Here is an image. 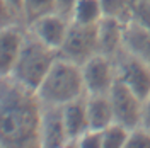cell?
I'll use <instances>...</instances> for the list:
<instances>
[{
	"label": "cell",
	"instance_id": "5bb4252c",
	"mask_svg": "<svg viewBox=\"0 0 150 148\" xmlns=\"http://www.w3.org/2000/svg\"><path fill=\"white\" fill-rule=\"evenodd\" d=\"M125 49L150 63V29L131 20L125 27Z\"/></svg>",
	"mask_w": 150,
	"mask_h": 148
},
{
	"label": "cell",
	"instance_id": "7c38bea8",
	"mask_svg": "<svg viewBox=\"0 0 150 148\" xmlns=\"http://www.w3.org/2000/svg\"><path fill=\"white\" fill-rule=\"evenodd\" d=\"M63 121H65V130L68 135V147H74L75 141L87 130H91L87 106H85V95L63 106Z\"/></svg>",
	"mask_w": 150,
	"mask_h": 148
},
{
	"label": "cell",
	"instance_id": "ba28073f",
	"mask_svg": "<svg viewBox=\"0 0 150 148\" xmlns=\"http://www.w3.org/2000/svg\"><path fill=\"white\" fill-rule=\"evenodd\" d=\"M70 22H72V19L68 16L55 10V12H50L46 16H41L36 20H33L31 24H28V29L39 41H43L50 48L60 51V48L65 43Z\"/></svg>",
	"mask_w": 150,
	"mask_h": 148
},
{
	"label": "cell",
	"instance_id": "52a82bcc",
	"mask_svg": "<svg viewBox=\"0 0 150 148\" xmlns=\"http://www.w3.org/2000/svg\"><path fill=\"white\" fill-rule=\"evenodd\" d=\"M112 111H114V121L126 128H137L142 123V112H143V99L138 97L126 83H123L120 78L109 90Z\"/></svg>",
	"mask_w": 150,
	"mask_h": 148
},
{
	"label": "cell",
	"instance_id": "8992f818",
	"mask_svg": "<svg viewBox=\"0 0 150 148\" xmlns=\"http://www.w3.org/2000/svg\"><path fill=\"white\" fill-rule=\"evenodd\" d=\"M114 60L118 68V78L143 101L150 97V63L126 49H123Z\"/></svg>",
	"mask_w": 150,
	"mask_h": 148
},
{
	"label": "cell",
	"instance_id": "30bf717a",
	"mask_svg": "<svg viewBox=\"0 0 150 148\" xmlns=\"http://www.w3.org/2000/svg\"><path fill=\"white\" fill-rule=\"evenodd\" d=\"M28 34V26H4L0 27V75L12 73L22 51Z\"/></svg>",
	"mask_w": 150,
	"mask_h": 148
},
{
	"label": "cell",
	"instance_id": "9c48e42d",
	"mask_svg": "<svg viewBox=\"0 0 150 148\" xmlns=\"http://www.w3.org/2000/svg\"><path fill=\"white\" fill-rule=\"evenodd\" d=\"M68 135L63 121V106L43 104L41 114V148H67Z\"/></svg>",
	"mask_w": 150,
	"mask_h": 148
},
{
	"label": "cell",
	"instance_id": "ffe728a7",
	"mask_svg": "<svg viewBox=\"0 0 150 148\" xmlns=\"http://www.w3.org/2000/svg\"><path fill=\"white\" fill-rule=\"evenodd\" d=\"M75 148H103V131L87 130L75 141Z\"/></svg>",
	"mask_w": 150,
	"mask_h": 148
},
{
	"label": "cell",
	"instance_id": "e0dca14e",
	"mask_svg": "<svg viewBox=\"0 0 150 148\" xmlns=\"http://www.w3.org/2000/svg\"><path fill=\"white\" fill-rule=\"evenodd\" d=\"M130 131V128L114 121L103 130V148H126Z\"/></svg>",
	"mask_w": 150,
	"mask_h": 148
},
{
	"label": "cell",
	"instance_id": "4fadbf2b",
	"mask_svg": "<svg viewBox=\"0 0 150 148\" xmlns=\"http://www.w3.org/2000/svg\"><path fill=\"white\" fill-rule=\"evenodd\" d=\"M85 106L91 130L103 131L114 123V111L109 94H85Z\"/></svg>",
	"mask_w": 150,
	"mask_h": 148
},
{
	"label": "cell",
	"instance_id": "d6986e66",
	"mask_svg": "<svg viewBox=\"0 0 150 148\" xmlns=\"http://www.w3.org/2000/svg\"><path fill=\"white\" fill-rule=\"evenodd\" d=\"M126 148H150V131L143 126H137L130 131Z\"/></svg>",
	"mask_w": 150,
	"mask_h": 148
},
{
	"label": "cell",
	"instance_id": "6da1fadb",
	"mask_svg": "<svg viewBox=\"0 0 150 148\" xmlns=\"http://www.w3.org/2000/svg\"><path fill=\"white\" fill-rule=\"evenodd\" d=\"M43 102L12 77L0 80V141L4 148H41Z\"/></svg>",
	"mask_w": 150,
	"mask_h": 148
},
{
	"label": "cell",
	"instance_id": "d4e9b609",
	"mask_svg": "<svg viewBox=\"0 0 150 148\" xmlns=\"http://www.w3.org/2000/svg\"><path fill=\"white\" fill-rule=\"evenodd\" d=\"M130 2H131V4H135V2H137V0H130Z\"/></svg>",
	"mask_w": 150,
	"mask_h": 148
},
{
	"label": "cell",
	"instance_id": "277c9868",
	"mask_svg": "<svg viewBox=\"0 0 150 148\" xmlns=\"http://www.w3.org/2000/svg\"><path fill=\"white\" fill-rule=\"evenodd\" d=\"M97 53H99L97 24H80L72 20L65 43L60 48L58 55L74 63L82 65Z\"/></svg>",
	"mask_w": 150,
	"mask_h": 148
},
{
	"label": "cell",
	"instance_id": "603a6c76",
	"mask_svg": "<svg viewBox=\"0 0 150 148\" xmlns=\"http://www.w3.org/2000/svg\"><path fill=\"white\" fill-rule=\"evenodd\" d=\"M140 126H143V128H147L150 131V97H147L145 102H143V112H142Z\"/></svg>",
	"mask_w": 150,
	"mask_h": 148
},
{
	"label": "cell",
	"instance_id": "cb8c5ba5",
	"mask_svg": "<svg viewBox=\"0 0 150 148\" xmlns=\"http://www.w3.org/2000/svg\"><path fill=\"white\" fill-rule=\"evenodd\" d=\"M0 4H5V5H9V7L19 10L21 14L26 16V0H0Z\"/></svg>",
	"mask_w": 150,
	"mask_h": 148
},
{
	"label": "cell",
	"instance_id": "9a60e30c",
	"mask_svg": "<svg viewBox=\"0 0 150 148\" xmlns=\"http://www.w3.org/2000/svg\"><path fill=\"white\" fill-rule=\"evenodd\" d=\"M103 19L101 0H77L72 10V20L80 24H97Z\"/></svg>",
	"mask_w": 150,
	"mask_h": 148
},
{
	"label": "cell",
	"instance_id": "3957f363",
	"mask_svg": "<svg viewBox=\"0 0 150 148\" xmlns=\"http://www.w3.org/2000/svg\"><path fill=\"white\" fill-rule=\"evenodd\" d=\"M56 58H58V51L45 44L43 41H39L28 29L26 41L17 58V63L14 66L12 73L7 77H12L19 83L36 90L50 72V68L56 61Z\"/></svg>",
	"mask_w": 150,
	"mask_h": 148
},
{
	"label": "cell",
	"instance_id": "44dd1931",
	"mask_svg": "<svg viewBox=\"0 0 150 148\" xmlns=\"http://www.w3.org/2000/svg\"><path fill=\"white\" fill-rule=\"evenodd\" d=\"M133 20L150 29V0H137L133 4Z\"/></svg>",
	"mask_w": 150,
	"mask_h": 148
},
{
	"label": "cell",
	"instance_id": "2e32d148",
	"mask_svg": "<svg viewBox=\"0 0 150 148\" xmlns=\"http://www.w3.org/2000/svg\"><path fill=\"white\" fill-rule=\"evenodd\" d=\"M103 17L116 19L128 24L133 20V4L130 0H101Z\"/></svg>",
	"mask_w": 150,
	"mask_h": 148
},
{
	"label": "cell",
	"instance_id": "7402d4cb",
	"mask_svg": "<svg viewBox=\"0 0 150 148\" xmlns=\"http://www.w3.org/2000/svg\"><path fill=\"white\" fill-rule=\"evenodd\" d=\"M77 0H58V12L65 14L72 19V10H74Z\"/></svg>",
	"mask_w": 150,
	"mask_h": 148
},
{
	"label": "cell",
	"instance_id": "5b68a950",
	"mask_svg": "<svg viewBox=\"0 0 150 148\" xmlns=\"http://www.w3.org/2000/svg\"><path fill=\"white\" fill-rule=\"evenodd\" d=\"M85 92L87 94H109L118 80L116 60L108 55L97 53L82 63Z\"/></svg>",
	"mask_w": 150,
	"mask_h": 148
},
{
	"label": "cell",
	"instance_id": "ac0fdd59",
	"mask_svg": "<svg viewBox=\"0 0 150 148\" xmlns=\"http://www.w3.org/2000/svg\"><path fill=\"white\" fill-rule=\"evenodd\" d=\"M58 10V0H26V17L28 24L41 16Z\"/></svg>",
	"mask_w": 150,
	"mask_h": 148
},
{
	"label": "cell",
	"instance_id": "7a4b0ae2",
	"mask_svg": "<svg viewBox=\"0 0 150 148\" xmlns=\"http://www.w3.org/2000/svg\"><path fill=\"white\" fill-rule=\"evenodd\" d=\"M36 94L39 101L48 106H65L75 99L84 97L87 92L82 65L58 55L56 61L36 89Z\"/></svg>",
	"mask_w": 150,
	"mask_h": 148
},
{
	"label": "cell",
	"instance_id": "8fae6325",
	"mask_svg": "<svg viewBox=\"0 0 150 148\" xmlns=\"http://www.w3.org/2000/svg\"><path fill=\"white\" fill-rule=\"evenodd\" d=\"M125 27L126 24L116 19L103 17L97 22V37H99V53L111 58L125 49Z\"/></svg>",
	"mask_w": 150,
	"mask_h": 148
}]
</instances>
